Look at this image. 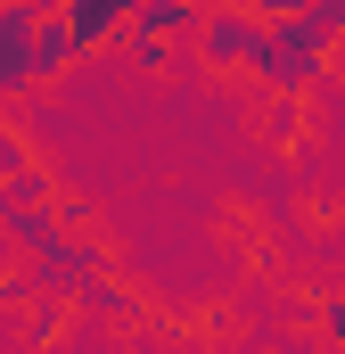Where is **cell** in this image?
Here are the masks:
<instances>
[{"label": "cell", "instance_id": "obj_2", "mask_svg": "<svg viewBox=\"0 0 345 354\" xmlns=\"http://www.w3.org/2000/svg\"><path fill=\"white\" fill-rule=\"evenodd\" d=\"M263 33H271L263 8H206V25H197V66H206V75H255Z\"/></svg>", "mask_w": 345, "mask_h": 354}, {"label": "cell", "instance_id": "obj_9", "mask_svg": "<svg viewBox=\"0 0 345 354\" xmlns=\"http://www.w3.org/2000/svg\"><path fill=\"white\" fill-rule=\"evenodd\" d=\"M132 66H148V75H172V41H148V33H132Z\"/></svg>", "mask_w": 345, "mask_h": 354}, {"label": "cell", "instance_id": "obj_8", "mask_svg": "<svg viewBox=\"0 0 345 354\" xmlns=\"http://www.w3.org/2000/svg\"><path fill=\"white\" fill-rule=\"evenodd\" d=\"M41 174V149L25 140V124H0V181H25Z\"/></svg>", "mask_w": 345, "mask_h": 354}, {"label": "cell", "instance_id": "obj_7", "mask_svg": "<svg viewBox=\"0 0 345 354\" xmlns=\"http://www.w3.org/2000/svg\"><path fill=\"white\" fill-rule=\"evenodd\" d=\"M83 305H90V313H107V322H115V330H132V322H140V297H132V288H124V280H115V272H107V280H99V288H90Z\"/></svg>", "mask_w": 345, "mask_h": 354}, {"label": "cell", "instance_id": "obj_6", "mask_svg": "<svg viewBox=\"0 0 345 354\" xmlns=\"http://www.w3.org/2000/svg\"><path fill=\"white\" fill-rule=\"evenodd\" d=\"M33 66H41V83H58L66 66H83V58H75V33H66V17H58V8L41 17V41H33Z\"/></svg>", "mask_w": 345, "mask_h": 354}, {"label": "cell", "instance_id": "obj_10", "mask_svg": "<svg viewBox=\"0 0 345 354\" xmlns=\"http://www.w3.org/2000/svg\"><path fill=\"white\" fill-rule=\"evenodd\" d=\"M296 124H304V99H271V140H296Z\"/></svg>", "mask_w": 345, "mask_h": 354}, {"label": "cell", "instance_id": "obj_3", "mask_svg": "<svg viewBox=\"0 0 345 354\" xmlns=\"http://www.w3.org/2000/svg\"><path fill=\"white\" fill-rule=\"evenodd\" d=\"M41 17H50V8H33V0H0V99H25V91H41V66H33Z\"/></svg>", "mask_w": 345, "mask_h": 354}, {"label": "cell", "instance_id": "obj_4", "mask_svg": "<svg viewBox=\"0 0 345 354\" xmlns=\"http://www.w3.org/2000/svg\"><path fill=\"white\" fill-rule=\"evenodd\" d=\"M58 17H66V33H75V58H99V50H115V41H132V0H58Z\"/></svg>", "mask_w": 345, "mask_h": 354}, {"label": "cell", "instance_id": "obj_1", "mask_svg": "<svg viewBox=\"0 0 345 354\" xmlns=\"http://www.w3.org/2000/svg\"><path fill=\"white\" fill-rule=\"evenodd\" d=\"M0 231H8L25 256H41L58 231H75V214H66V198H58L50 174H25V181H0Z\"/></svg>", "mask_w": 345, "mask_h": 354}, {"label": "cell", "instance_id": "obj_5", "mask_svg": "<svg viewBox=\"0 0 345 354\" xmlns=\"http://www.w3.org/2000/svg\"><path fill=\"white\" fill-rule=\"evenodd\" d=\"M197 25H206L197 0H140V17H132V33H148V41H197Z\"/></svg>", "mask_w": 345, "mask_h": 354}]
</instances>
